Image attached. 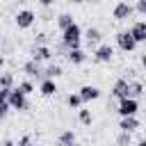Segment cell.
<instances>
[{
    "label": "cell",
    "mask_w": 146,
    "mask_h": 146,
    "mask_svg": "<svg viewBox=\"0 0 146 146\" xmlns=\"http://www.w3.org/2000/svg\"><path fill=\"white\" fill-rule=\"evenodd\" d=\"M114 112H116L121 119H128V116H137V112H139V100H135V98H125V100H119Z\"/></svg>",
    "instance_id": "3957f363"
},
{
    "label": "cell",
    "mask_w": 146,
    "mask_h": 146,
    "mask_svg": "<svg viewBox=\"0 0 146 146\" xmlns=\"http://www.w3.org/2000/svg\"><path fill=\"white\" fill-rule=\"evenodd\" d=\"M62 46H64L66 50H78V48H82V27H80L78 23H73L71 27H66V30L62 32Z\"/></svg>",
    "instance_id": "6da1fadb"
},
{
    "label": "cell",
    "mask_w": 146,
    "mask_h": 146,
    "mask_svg": "<svg viewBox=\"0 0 146 146\" xmlns=\"http://www.w3.org/2000/svg\"><path fill=\"white\" fill-rule=\"evenodd\" d=\"M128 32H130V36L135 39L137 46H139V43H146V21H135Z\"/></svg>",
    "instance_id": "7c38bea8"
},
{
    "label": "cell",
    "mask_w": 146,
    "mask_h": 146,
    "mask_svg": "<svg viewBox=\"0 0 146 146\" xmlns=\"http://www.w3.org/2000/svg\"><path fill=\"white\" fill-rule=\"evenodd\" d=\"M0 146H16V141H14V139H5Z\"/></svg>",
    "instance_id": "4dcf8cb0"
},
{
    "label": "cell",
    "mask_w": 146,
    "mask_h": 146,
    "mask_svg": "<svg viewBox=\"0 0 146 146\" xmlns=\"http://www.w3.org/2000/svg\"><path fill=\"white\" fill-rule=\"evenodd\" d=\"M78 121H80L82 125H87V128H89V125L94 123V114H91V110L80 107V110H78Z\"/></svg>",
    "instance_id": "44dd1931"
},
{
    "label": "cell",
    "mask_w": 146,
    "mask_h": 146,
    "mask_svg": "<svg viewBox=\"0 0 146 146\" xmlns=\"http://www.w3.org/2000/svg\"><path fill=\"white\" fill-rule=\"evenodd\" d=\"M87 52L82 50V48H78V50H66V59L73 64V66H80V64H84L87 62Z\"/></svg>",
    "instance_id": "9a60e30c"
},
{
    "label": "cell",
    "mask_w": 146,
    "mask_h": 146,
    "mask_svg": "<svg viewBox=\"0 0 146 146\" xmlns=\"http://www.w3.org/2000/svg\"><path fill=\"white\" fill-rule=\"evenodd\" d=\"M141 66H144V68H146V52H144V55H141Z\"/></svg>",
    "instance_id": "d6a6232c"
},
{
    "label": "cell",
    "mask_w": 146,
    "mask_h": 146,
    "mask_svg": "<svg viewBox=\"0 0 146 146\" xmlns=\"http://www.w3.org/2000/svg\"><path fill=\"white\" fill-rule=\"evenodd\" d=\"M132 14H135V7H132L130 2H125V0H119V2L112 7V18H114V21H128Z\"/></svg>",
    "instance_id": "277c9868"
},
{
    "label": "cell",
    "mask_w": 146,
    "mask_h": 146,
    "mask_svg": "<svg viewBox=\"0 0 146 146\" xmlns=\"http://www.w3.org/2000/svg\"><path fill=\"white\" fill-rule=\"evenodd\" d=\"M73 146H82V144H78V141H75V144H73Z\"/></svg>",
    "instance_id": "d590c367"
},
{
    "label": "cell",
    "mask_w": 146,
    "mask_h": 146,
    "mask_svg": "<svg viewBox=\"0 0 146 146\" xmlns=\"http://www.w3.org/2000/svg\"><path fill=\"white\" fill-rule=\"evenodd\" d=\"M16 146H34V139H32L30 135H23V137L16 141Z\"/></svg>",
    "instance_id": "4316f807"
},
{
    "label": "cell",
    "mask_w": 146,
    "mask_h": 146,
    "mask_svg": "<svg viewBox=\"0 0 146 146\" xmlns=\"http://www.w3.org/2000/svg\"><path fill=\"white\" fill-rule=\"evenodd\" d=\"M46 41H48V34H46V32H39V34L34 36V46H48Z\"/></svg>",
    "instance_id": "484cf974"
},
{
    "label": "cell",
    "mask_w": 146,
    "mask_h": 146,
    "mask_svg": "<svg viewBox=\"0 0 146 146\" xmlns=\"http://www.w3.org/2000/svg\"><path fill=\"white\" fill-rule=\"evenodd\" d=\"M66 105H68L71 110H80V107H82V98L78 96V91H75V94H68V98H66Z\"/></svg>",
    "instance_id": "cb8c5ba5"
},
{
    "label": "cell",
    "mask_w": 146,
    "mask_h": 146,
    "mask_svg": "<svg viewBox=\"0 0 146 146\" xmlns=\"http://www.w3.org/2000/svg\"><path fill=\"white\" fill-rule=\"evenodd\" d=\"M34 21H36V14H34V9H30V7L18 9L16 16H14V23H16L18 30H30V27L34 25Z\"/></svg>",
    "instance_id": "7a4b0ae2"
},
{
    "label": "cell",
    "mask_w": 146,
    "mask_h": 146,
    "mask_svg": "<svg viewBox=\"0 0 146 146\" xmlns=\"http://www.w3.org/2000/svg\"><path fill=\"white\" fill-rule=\"evenodd\" d=\"M0 89H14V73H0Z\"/></svg>",
    "instance_id": "7402d4cb"
},
{
    "label": "cell",
    "mask_w": 146,
    "mask_h": 146,
    "mask_svg": "<svg viewBox=\"0 0 146 146\" xmlns=\"http://www.w3.org/2000/svg\"><path fill=\"white\" fill-rule=\"evenodd\" d=\"M128 94H130V98L137 100V98L144 94V84H141L139 80H130V82H128Z\"/></svg>",
    "instance_id": "ffe728a7"
},
{
    "label": "cell",
    "mask_w": 146,
    "mask_h": 146,
    "mask_svg": "<svg viewBox=\"0 0 146 146\" xmlns=\"http://www.w3.org/2000/svg\"><path fill=\"white\" fill-rule=\"evenodd\" d=\"M9 91H11V89H0V105H2V103H7V98H9Z\"/></svg>",
    "instance_id": "f546056e"
},
{
    "label": "cell",
    "mask_w": 146,
    "mask_h": 146,
    "mask_svg": "<svg viewBox=\"0 0 146 146\" xmlns=\"http://www.w3.org/2000/svg\"><path fill=\"white\" fill-rule=\"evenodd\" d=\"M50 5H52V0H41V7H46V9H48Z\"/></svg>",
    "instance_id": "1f68e13d"
},
{
    "label": "cell",
    "mask_w": 146,
    "mask_h": 146,
    "mask_svg": "<svg viewBox=\"0 0 146 146\" xmlns=\"http://www.w3.org/2000/svg\"><path fill=\"white\" fill-rule=\"evenodd\" d=\"M30 55H32L30 59H34V62L43 64V62H50L55 52H52V48H50V46H34V48L30 50Z\"/></svg>",
    "instance_id": "30bf717a"
},
{
    "label": "cell",
    "mask_w": 146,
    "mask_h": 146,
    "mask_svg": "<svg viewBox=\"0 0 146 146\" xmlns=\"http://www.w3.org/2000/svg\"><path fill=\"white\" fill-rule=\"evenodd\" d=\"M139 125H141V123H139L137 116H128V119H121V121H119V132H130V135H132L135 130H139Z\"/></svg>",
    "instance_id": "5bb4252c"
},
{
    "label": "cell",
    "mask_w": 146,
    "mask_h": 146,
    "mask_svg": "<svg viewBox=\"0 0 146 146\" xmlns=\"http://www.w3.org/2000/svg\"><path fill=\"white\" fill-rule=\"evenodd\" d=\"M7 103H9V107L11 110H16V112H25L27 107H30V103H27V96H23L16 87L9 91V98H7Z\"/></svg>",
    "instance_id": "5b68a950"
},
{
    "label": "cell",
    "mask_w": 146,
    "mask_h": 146,
    "mask_svg": "<svg viewBox=\"0 0 146 146\" xmlns=\"http://www.w3.org/2000/svg\"><path fill=\"white\" fill-rule=\"evenodd\" d=\"M132 7H135V11H137V14H146V0H137Z\"/></svg>",
    "instance_id": "83f0119b"
},
{
    "label": "cell",
    "mask_w": 146,
    "mask_h": 146,
    "mask_svg": "<svg viewBox=\"0 0 146 146\" xmlns=\"http://www.w3.org/2000/svg\"><path fill=\"white\" fill-rule=\"evenodd\" d=\"M82 39L87 41V46L91 48V50H96L100 43H103V32L98 30V27H94V25H89L84 32H82Z\"/></svg>",
    "instance_id": "8992f818"
},
{
    "label": "cell",
    "mask_w": 146,
    "mask_h": 146,
    "mask_svg": "<svg viewBox=\"0 0 146 146\" xmlns=\"http://www.w3.org/2000/svg\"><path fill=\"white\" fill-rule=\"evenodd\" d=\"M128 82H130V80H125V78H119V80L112 84V91H110V96H112L114 100H125V98H130V94H128Z\"/></svg>",
    "instance_id": "9c48e42d"
},
{
    "label": "cell",
    "mask_w": 146,
    "mask_h": 146,
    "mask_svg": "<svg viewBox=\"0 0 146 146\" xmlns=\"http://www.w3.org/2000/svg\"><path fill=\"white\" fill-rule=\"evenodd\" d=\"M112 57H114V48L110 43H100L94 50V62H98V64H110Z\"/></svg>",
    "instance_id": "ba28073f"
},
{
    "label": "cell",
    "mask_w": 146,
    "mask_h": 146,
    "mask_svg": "<svg viewBox=\"0 0 146 146\" xmlns=\"http://www.w3.org/2000/svg\"><path fill=\"white\" fill-rule=\"evenodd\" d=\"M23 96H30V94H34V82L32 80H23V82H18V87H16Z\"/></svg>",
    "instance_id": "603a6c76"
},
{
    "label": "cell",
    "mask_w": 146,
    "mask_h": 146,
    "mask_svg": "<svg viewBox=\"0 0 146 146\" xmlns=\"http://www.w3.org/2000/svg\"><path fill=\"white\" fill-rule=\"evenodd\" d=\"M75 141H78V137H75L73 130H62L59 137H57V146H73Z\"/></svg>",
    "instance_id": "ac0fdd59"
},
{
    "label": "cell",
    "mask_w": 146,
    "mask_h": 146,
    "mask_svg": "<svg viewBox=\"0 0 146 146\" xmlns=\"http://www.w3.org/2000/svg\"><path fill=\"white\" fill-rule=\"evenodd\" d=\"M0 41H2V34H0Z\"/></svg>",
    "instance_id": "8d00e7d4"
},
{
    "label": "cell",
    "mask_w": 146,
    "mask_h": 146,
    "mask_svg": "<svg viewBox=\"0 0 146 146\" xmlns=\"http://www.w3.org/2000/svg\"><path fill=\"white\" fill-rule=\"evenodd\" d=\"M23 73H25L27 78H36V80H43V66H41L39 62H34V59H27V62L23 64Z\"/></svg>",
    "instance_id": "4fadbf2b"
},
{
    "label": "cell",
    "mask_w": 146,
    "mask_h": 146,
    "mask_svg": "<svg viewBox=\"0 0 146 146\" xmlns=\"http://www.w3.org/2000/svg\"><path fill=\"white\" fill-rule=\"evenodd\" d=\"M2 66H5V55L0 52V68H2Z\"/></svg>",
    "instance_id": "836d02e7"
},
{
    "label": "cell",
    "mask_w": 146,
    "mask_h": 146,
    "mask_svg": "<svg viewBox=\"0 0 146 146\" xmlns=\"http://www.w3.org/2000/svg\"><path fill=\"white\" fill-rule=\"evenodd\" d=\"M59 75H64V68L59 64H48L43 68V80H57Z\"/></svg>",
    "instance_id": "e0dca14e"
},
{
    "label": "cell",
    "mask_w": 146,
    "mask_h": 146,
    "mask_svg": "<svg viewBox=\"0 0 146 146\" xmlns=\"http://www.w3.org/2000/svg\"><path fill=\"white\" fill-rule=\"evenodd\" d=\"M39 94H41L43 98L55 96V94H57V82H55V80H41V82H39Z\"/></svg>",
    "instance_id": "2e32d148"
},
{
    "label": "cell",
    "mask_w": 146,
    "mask_h": 146,
    "mask_svg": "<svg viewBox=\"0 0 146 146\" xmlns=\"http://www.w3.org/2000/svg\"><path fill=\"white\" fill-rule=\"evenodd\" d=\"M137 146H146V139H141V141H139V144H137Z\"/></svg>",
    "instance_id": "e575fe53"
},
{
    "label": "cell",
    "mask_w": 146,
    "mask_h": 146,
    "mask_svg": "<svg viewBox=\"0 0 146 146\" xmlns=\"http://www.w3.org/2000/svg\"><path fill=\"white\" fill-rule=\"evenodd\" d=\"M116 46H119V50H123V52H132V50H137V43H135V39L130 36L128 30L116 32Z\"/></svg>",
    "instance_id": "52a82bcc"
},
{
    "label": "cell",
    "mask_w": 146,
    "mask_h": 146,
    "mask_svg": "<svg viewBox=\"0 0 146 146\" xmlns=\"http://www.w3.org/2000/svg\"><path fill=\"white\" fill-rule=\"evenodd\" d=\"M78 96L82 98V105H84V103L98 100V98H100V89H98L96 84H82V87L78 89Z\"/></svg>",
    "instance_id": "8fae6325"
},
{
    "label": "cell",
    "mask_w": 146,
    "mask_h": 146,
    "mask_svg": "<svg viewBox=\"0 0 146 146\" xmlns=\"http://www.w3.org/2000/svg\"><path fill=\"white\" fill-rule=\"evenodd\" d=\"M9 110H11V107H9V103H2V105H0V121H2V119H7Z\"/></svg>",
    "instance_id": "f1b7e54d"
},
{
    "label": "cell",
    "mask_w": 146,
    "mask_h": 146,
    "mask_svg": "<svg viewBox=\"0 0 146 146\" xmlns=\"http://www.w3.org/2000/svg\"><path fill=\"white\" fill-rule=\"evenodd\" d=\"M75 21H73V14H68V11H62V14H57V27L64 32L66 27H71Z\"/></svg>",
    "instance_id": "d6986e66"
},
{
    "label": "cell",
    "mask_w": 146,
    "mask_h": 146,
    "mask_svg": "<svg viewBox=\"0 0 146 146\" xmlns=\"http://www.w3.org/2000/svg\"><path fill=\"white\" fill-rule=\"evenodd\" d=\"M130 141H132V135L130 132H119V137H116V144L119 146H130Z\"/></svg>",
    "instance_id": "d4e9b609"
}]
</instances>
